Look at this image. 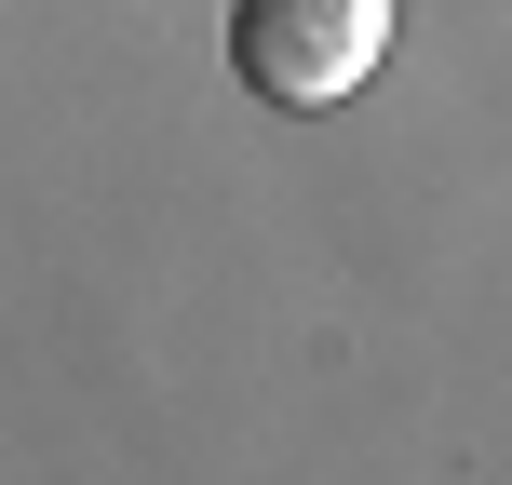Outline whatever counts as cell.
Here are the masks:
<instances>
[{"mask_svg":"<svg viewBox=\"0 0 512 485\" xmlns=\"http://www.w3.org/2000/svg\"><path fill=\"white\" fill-rule=\"evenodd\" d=\"M391 54V0H230V81L270 108H337Z\"/></svg>","mask_w":512,"mask_h":485,"instance_id":"obj_1","label":"cell"}]
</instances>
